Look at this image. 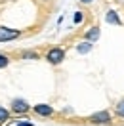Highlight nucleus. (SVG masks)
I'll list each match as a JSON object with an SVG mask.
<instances>
[{
	"instance_id": "nucleus-1",
	"label": "nucleus",
	"mask_w": 124,
	"mask_h": 126,
	"mask_svg": "<svg viewBox=\"0 0 124 126\" xmlns=\"http://www.w3.org/2000/svg\"><path fill=\"white\" fill-rule=\"evenodd\" d=\"M46 59L52 63V65H59V63L65 59V50H63V48H52V50H48Z\"/></svg>"
},
{
	"instance_id": "nucleus-2",
	"label": "nucleus",
	"mask_w": 124,
	"mask_h": 126,
	"mask_svg": "<svg viewBox=\"0 0 124 126\" xmlns=\"http://www.w3.org/2000/svg\"><path fill=\"white\" fill-rule=\"evenodd\" d=\"M88 120H90L92 124H109V122H111V113H109V111H97V113L90 115Z\"/></svg>"
},
{
	"instance_id": "nucleus-3",
	"label": "nucleus",
	"mask_w": 124,
	"mask_h": 126,
	"mask_svg": "<svg viewBox=\"0 0 124 126\" xmlns=\"http://www.w3.org/2000/svg\"><path fill=\"white\" fill-rule=\"evenodd\" d=\"M19 36H21V31L8 29V27H0V42H10V40H16Z\"/></svg>"
},
{
	"instance_id": "nucleus-4",
	"label": "nucleus",
	"mask_w": 124,
	"mask_h": 126,
	"mask_svg": "<svg viewBox=\"0 0 124 126\" xmlns=\"http://www.w3.org/2000/svg\"><path fill=\"white\" fill-rule=\"evenodd\" d=\"M12 111L17 113V115H27L31 111V105L25 101V99H14L12 101Z\"/></svg>"
},
{
	"instance_id": "nucleus-5",
	"label": "nucleus",
	"mask_w": 124,
	"mask_h": 126,
	"mask_svg": "<svg viewBox=\"0 0 124 126\" xmlns=\"http://www.w3.org/2000/svg\"><path fill=\"white\" fill-rule=\"evenodd\" d=\"M32 111L38 115V117H54L55 111L52 105H48V103H38V105H34L32 107Z\"/></svg>"
},
{
	"instance_id": "nucleus-6",
	"label": "nucleus",
	"mask_w": 124,
	"mask_h": 126,
	"mask_svg": "<svg viewBox=\"0 0 124 126\" xmlns=\"http://www.w3.org/2000/svg\"><path fill=\"white\" fill-rule=\"evenodd\" d=\"M84 38L88 40V42H95V40L99 38V27L95 25V27H92L90 31H86V34H84Z\"/></svg>"
},
{
	"instance_id": "nucleus-7",
	"label": "nucleus",
	"mask_w": 124,
	"mask_h": 126,
	"mask_svg": "<svg viewBox=\"0 0 124 126\" xmlns=\"http://www.w3.org/2000/svg\"><path fill=\"white\" fill-rule=\"evenodd\" d=\"M107 21H109V23H113V25H120V23H122V21H120V17L116 16V12H113V10L107 12Z\"/></svg>"
},
{
	"instance_id": "nucleus-8",
	"label": "nucleus",
	"mask_w": 124,
	"mask_h": 126,
	"mask_svg": "<svg viewBox=\"0 0 124 126\" xmlns=\"http://www.w3.org/2000/svg\"><path fill=\"white\" fill-rule=\"evenodd\" d=\"M21 57H23V59H38L40 55H38V52H32V50H25V52H21Z\"/></svg>"
},
{
	"instance_id": "nucleus-9",
	"label": "nucleus",
	"mask_w": 124,
	"mask_h": 126,
	"mask_svg": "<svg viewBox=\"0 0 124 126\" xmlns=\"http://www.w3.org/2000/svg\"><path fill=\"white\" fill-rule=\"evenodd\" d=\"M77 50L80 52V54H86V52L92 50V42H88V40H86V42H80V44L77 46Z\"/></svg>"
},
{
	"instance_id": "nucleus-10",
	"label": "nucleus",
	"mask_w": 124,
	"mask_h": 126,
	"mask_svg": "<svg viewBox=\"0 0 124 126\" xmlns=\"http://www.w3.org/2000/svg\"><path fill=\"white\" fill-rule=\"evenodd\" d=\"M115 113H116V117L124 118V99H120V101L115 105Z\"/></svg>"
},
{
	"instance_id": "nucleus-11",
	"label": "nucleus",
	"mask_w": 124,
	"mask_h": 126,
	"mask_svg": "<svg viewBox=\"0 0 124 126\" xmlns=\"http://www.w3.org/2000/svg\"><path fill=\"white\" fill-rule=\"evenodd\" d=\"M6 120H10V111L6 109V107H2V105H0V124H2V122H6Z\"/></svg>"
},
{
	"instance_id": "nucleus-12",
	"label": "nucleus",
	"mask_w": 124,
	"mask_h": 126,
	"mask_svg": "<svg viewBox=\"0 0 124 126\" xmlns=\"http://www.w3.org/2000/svg\"><path fill=\"white\" fill-rule=\"evenodd\" d=\"M8 65H10V57L0 52V69H4V67H8Z\"/></svg>"
},
{
	"instance_id": "nucleus-13",
	"label": "nucleus",
	"mask_w": 124,
	"mask_h": 126,
	"mask_svg": "<svg viewBox=\"0 0 124 126\" xmlns=\"http://www.w3.org/2000/svg\"><path fill=\"white\" fill-rule=\"evenodd\" d=\"M17 126H32L31 122H17Z\"/></svg>"
},
{
	"instance_id": "nucleus-14",
	"label": "nucleus",
	"mask_w": 124,
	"mask_h": 126,
	"mask_svg": "<svg viewBox=\"0 0 124 126\" xmlns=\"http://www.w3.org/2000/svg\"><path fill=\"white\" fill-rule=\"evenodd\" d=\"M80 2H82V4H92L93 0H80Z\"/></svg>"
},
{
	"instance_id": "nucleus-15",
	"label": "nucleus",
	"mask_w": 124,
	"mask_h": 126,
	"mask_svg": "<svg viewBox=\"0 0 124 126\" xmlns=\"http://www.w3.org/2000/svg\"><path fill=\"white\" fill-rule=\"evenodd\" d=\"M42 2H48V0H42Z\"/></svg>"
}]
</instances>
